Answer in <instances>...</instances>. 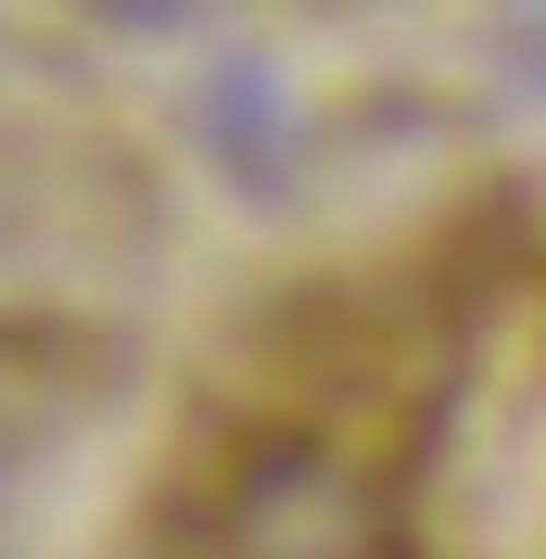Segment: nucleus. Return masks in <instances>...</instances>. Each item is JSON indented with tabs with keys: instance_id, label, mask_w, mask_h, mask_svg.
I'll return each instance as SVG.
<instances>
[{
	"instance_id": "1",
	"label": "nucleus",
	"mask_w": 546,
	"mask_h": 559,
	"mask_svg": "<svg viewBox=\"0 0 546 559\" xmlns=\"http://www.w3.org/2000/svg\"><path fill=\"white\" fill-rule=\"evenodd\" d=\"M216 471V559H546V191L444 216Z\"/></svg>"
}]
</instances>
